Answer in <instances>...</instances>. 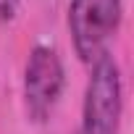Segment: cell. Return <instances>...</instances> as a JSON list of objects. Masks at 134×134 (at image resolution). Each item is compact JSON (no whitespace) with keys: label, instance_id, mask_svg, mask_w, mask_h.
<instances>
[{"label":"cell","instance_id":"obj_1","mask_svg":"<svg viewBox=\"0 0 134 134\" xmlns=\"http://www.w3.org/2000/svg\"><path fill=\"white\" fill-rule=\"evenodd\" d=\"M124 113V87L116 58L105 50L90 63V79L84 90L82 126L76 134H118Z\"/></svg>","mask_w":134,"mask_h":134},{"label":"cell","instance_id":"obj_2","mask_svg":"<svg viewBox=\"0 0 134 134\" xmlns=\"http://www.w3.org/2000/svg\"><path fill=\"white\" fill-rule=\"evenodd\" d=\"M124 0H69V34L76 55L84 63L97 60L110 37L118 32Z\"/></svg>","mask_w":134,"mask_h":134},{"label":"cell","instance_id":"obj_3","mask_svg":"<svg viewBox=\"0 0 134 134\" xmlns=\"http://www.w3.org/2000/svg\"><path fill=\"white\" fill-rule=\"evenodd\" d=\"M66 87L63 60L55 47L34 45L24 66V110L29 121L45 124L55 113Z\"/></svg>","mask_w":134,"mask_h":134},{"label":"cell","instance_id":"obj_5","mask_svg":"<svg viewBox=\"0 0 134 134\" xmlns=\"http://www.w3.org/2000/svg\"><path fill=\"white\" fill-rule=\"evenodd\" d=\"M74 134H76V131H74Z\"/></svg>","mask_w":134,"mask_h":134},{"label":"cell","instance_id":"obj_4","mask_svg":"<svg viewBox=\"0 0 134 134\" xmlns=\"http://www.w3.org/2000/svg\"><path fill=\"white\" fill-rule=\"evenodd\" d=\"M19 3L21 0H0V29H3L19 11Z\"/></svg>","mask_w":134,"mask_h":134}]
</instances>
